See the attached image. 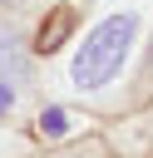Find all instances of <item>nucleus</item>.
I'll list each match as a JSON object with an SVG mask.
<instances>
[{"label": "nucleus", "instance_id": "obj_6", "mask_svg": "<svg viewBox=\"0 0 153 158\" xmlns=\"http://www.w3.org/2000/svg\"><path fill=\"white\" fill-rule=\"evenodd\" d=\"M10 5H20V0H10Z\"/></svg>", "mask_w": 153, "mask_h": 158}, {"label": "nucleus", "instance_id": "obj_2", "mask_svg": "<svg viewBox=\"0 0 153 158\" xmlns=\"http://www.w3.org/2000/svg\"><path fill=\"white\" fill-rule=\"evenodd\" d=\"M69 30H74V5H54L44 20H39V35H35V49L39 54H54L64 40H69Z\"/></svg>", "mask_w": 153, "mask_h": 158}, {"label": "nucleus", "instance_id": "obj_1", "mask_svg": "<svg viewBox=\"0 0 153 158\" xmlns=\"http://www.w3.org/2000/svg\"><path fill=\"white\" fill-rule=\"evenodd\" d=\"M133 40H138V15H109V20H99V25L79 40V49H74L69 84H74V89H104V84L123 69Z\"/></svg>", "mask_w": 153, "mask_h": 158}, {"label": "nucleus", "instance_id": "obj_3", "mask_svg": "<svg viewBox=\"0 0 153 158\" xmlns=\"http://www.w3.org/2000/svg\"><path fill=\"white\" fill-rule=\"evenodd\" d=\"M25 49H20V40L15 35H0V79H20L25 74Z\"/></svg>", "mask_w": 153, "mask_h": 158}, {"label": "nucleus", "instance_id": "obj_5", "mask_svg": "<svg viewBox=\"0 0 153 158\" xmlns=\"http://www.w3.org/2000/svg\"><path fill=\"white\" fill-rule=\"evenodd\" d=\"M10 109H15V89L0 79V114H10Z\"/></svg>", "mask_w": 153, "mask_h": 158}, {"label": "nucleus", "instance_id": "obj_4", "mask_svg": "<svg viewBox=\"0 0 153 158\" xmlns=\"http://www.w3.org/2000/svg\"><path fill=\"white\" fill-rule=\"evenodd\" d=\"M64 128H69V109H44V114H39V133L54 138V133H64Z\"/></svg>", "mask_w": 153, "mask_h": 158}]
</instances>
